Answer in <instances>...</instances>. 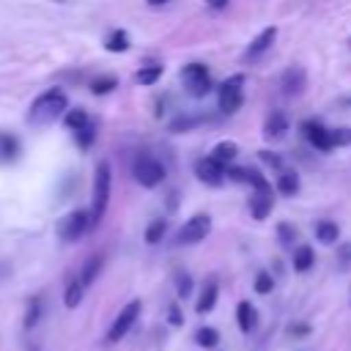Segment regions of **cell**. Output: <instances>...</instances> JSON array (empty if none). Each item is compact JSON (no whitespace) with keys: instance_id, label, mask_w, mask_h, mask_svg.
<instances>
[{"instance_id":"19","label":"cell","mask_w":351,"mask_h":351,"mask_svg":"<svg viewBox=\"0 0 351 351\" xmlns=\"http://www.w3.org/2000/svg\"><path fill=\"white\" fill-rule=\"evenodd\" d=\"M101 263H104V258H101V255H90V258L85 261V266L80 269L77 280H80V282L88 288V285H90V282L99 277V271H101Z\"/></svg>"},{"instance_id":"6","label":"cell","mask_w":351,"mask_h":351,"mask_svg":"<svg viewBox=\"0 0 351 351\" xmlns=\"http://www.w3.org/2000/svg\"><path fill=\"white\" fill-rule=\"evenodd\" d=\"M181 85L186 88L189 96L200 99V96H206L211 90V74H208V69L203 63H186L181 69Z\"/></svg>"},{"instance_id":"20","label":"cell","mask_w":351,"mask_h":351,"mask_svg":"<svg viewBox=\"0 0 351 351\" xmlns=\"http://www.w3.org/2000/svg\"><path fill=\"white\" fill-rule=\"evenodd\" d=\"M255 321H258L255 307H252L250 302H239V307H236V324H239V329H241V332H252Z\"/></svg>"},{"instance_id":"7","label":"cell","mask_w":351,"mask_h":351,"mask_svg":"<svg viewBox=\"0 0 351 351\" xmlns=\"http://www.w3.org/2000/svg\"><path fill=\"white\" fill-rule=\"evenodd\" d=\"M208 233H211V217H208V214H195V217H189V219L181 225L176 241H178V244H197V241H203Z\"/></svg>"},{"instance_id":"27","label":"cell","mask_w":351,"mask_h":351,"mask_svg":"<svg viewBox=\"0 0 351 351\" xmlns=\"http://www.w3.org/2000/svg\"><path fill=\"white\" fill-rule=\"evenodd\" d=\"M82 293H85V285L74 277L69 285H66V293H63V304L66 307H77L80 302H82Z\"/></svg>"},{"instance_id":"40","label":"cell","mask_w":351,"mask_h":351,"mask_svg":"<svg viewBox=\"0 0 351 351\" xmlns=\"http://www.w3.org/2000/svg\"><path fill=\"white\" fill-rule=\"evenodd\" d=\"M148 5H165V3H170V0H145Z\"/></svg>"},{"instance_id":"28","label":"cell","mask_w":351,"mask_h":351,"mask_svg":"<svg viewBox=\"0 0 351 351\" xmlns=\"http://www.w3.org/2000/svg\"><path fill=\"white\" fill-rule=\"evenodd\" d=\"M159 77H162V66H159V63H145V66H140V71H137V82H140V85H154Z\"/></svg>"},{"instance_id":"1","label":"cell","mask_w":351,"mask_h":351,"mask_svg":"<svg viewBox=\"0 0 351 351\" xmlns=\"http://www.w3.org/2000/svg\"><path fill=\"white\" fill-rule=\"evenodd\" d=\"M69 110V93L63 88H47L44 93H38L30 107H27V123L33 126H47L52 121H58L63 112Z\"/></svg>"},{"instance_id":"15","label":"cell","mask_w":351,"mask_h":351,"mask_svg":"<svg viewBox=\"0 0 351 351\" xmlns=\"http://www.w3.org/2000/svg\"><path fill=\"white\" fill-rule=\"evenodd\" d=\"M277 192L285 195V197H293L299 192V173L291 170V167L277 170Z\"/></svg>"},{"instance_id":"37","label":"cell","mask_w":351,"mask_h":351,"mask_svg":"<svg viewBox=\"0 0 351 351\" xmlns=\"http://www.w3.org/2000/svg\"><path fill=\"white\" fill-rule=\"evenodd\" d=\"M167 321H170L173 326H181V324H184V315H181V310H178L176 304H170V310H167Z\"/></svg>"},{"instance_id":"11","label":"cell","mask_w":351,"mask_h":351,"mask_svg":"<svg viewBox=\"0 0 351 351\" xmlns=\"http://www.w3.org/2000/svg\"><path fill=\"white\" fill-rule=\"evenodd\" d=\"M307 85V77H304V69L302 66H288L282 74H280V90L285 96H299Z\"/></svg>"},{"instance_id":"33","label":"cell","mask_w":351,"mask_h":351,"mask_svg":"<svg viewBox=\"0 0 351 351\" xmlns=\"http://www.w3.org/2000/svg\"><path fill=\"white\" fill-rule=\"evenodd\" d=\"M277 236H280L282 244H291V241L296 239V228H293L291 222H280V225H277Z\"/></svg>"},{"instance_id":"22","label":"cell","mask_w":351,"mask_h":351,"mask_svg":"<svg viewBox=\"0 0 351 351\" xmlns=\"http://www.w3.org/2000/svg\"><path fill=\"white\" fill-rule=\"evenodd\" d=\"M112 88H118V77H115V74H99V77L90 80V93H93V96H104V93H110Z\"/></svg>"},{"instance_id":"38","label":"cell","mask_w":351,"mask_h":351,"mask_svg":"<svg viewBox=\"0 0 351 351\" xmlns=\"http://www.w3.org/2000/svg\"><path fill=\"white\" fill-rule=\"evenodd\" d=\"M348 261H351V244H343V247H340V263L346 266Z\"/></svg>"},{"instance_id":"24","label":"cell","mask_w":351,"mask_h":351,"mask_svg":"<svg viewBox=\"0 0 351 351\" xmlns=\"http://www.w3.org/2000/svg\"><path fill=\"white\" fill-rule=\"evenodd\" d=\"M313 261H315L313 247L302 244V247H296V250H293V269H296L299 274H302V271H307V269L313 266Z\"/></svg>"},{"instance_id":"10","label":"cell","mask_w":351,"mask_h":351,"mask_svg":"<svg viewBox=\"0 0 351 351\" xmlns=\"http://www.w3.org/2000/svg\"><path fill=\"white\" fill-rule=\"evenodd\" d=\"M195 176L206 184V186H219L225 181V165H219L211 156H203L195 162Z\"/></svg>"},{"instance_id":"41","label":"cell","mask_w":351,"mask_h":351,"mask_svg":"<svg viewBox=\"0 0 351 351\" xmlns=\"http://www.w3.org/2000/svg\"><path fill=\"white\" fill-rule=\"evenodd\" d=\"M343 104H346V107H351V96H348V99H343Z\"/></svg>"},{"instance_id":"29","label":"cell","mask_w":351,"mask_h":351,"mask_svg":"<svg viewBox=\"0 0 351 351\" xmlns=\"http://www.w3.org/2000/svg\"><path fill=\"white\" fill-rule=\"evenodd\" d=\"M195 340H197L203 348H214V346L219 343V332H217L214 326H200V329L195 332Z\"/></svg>"},{"instance_id":"21","label":"cell","mask_w":351,"mask_h":351,"mask_svg":"<svg viewBox=\"0 0 351 351\" xmlns=\"http://www.w3.org/2000/svg\"><path fill=\"white\" fill-rule=\"evenodd\" d=\"M315 239H318L321 244H335V241L340 239V228H337V222H332V219H321V222L315 225Z\"/></svg>"},{"instance_id":"23","label":"cell","mask_w":351,"mask_h":351,"mask_svg":"<svg viewBox=\"0 0 351 351\" xmlns=\"http://www.w3.org/2000/svg\"><path fill=\"white\" fill-rule=\"evenodd\" d=\"M88 121H90V115H88L82 107H74V110H66V112H63V123H66V129H69V132L82 129Z\"/></svg>"},{"instance_id":"31","label":"cell","mask_w":351,"mask_h":351,"mask_svg":"<svg viewBox=\"0 0 351 351\" xmlns=\"http://www.w3.org/2000/svg\"><path fill=\"white\" fill-rule=\"evenodd\" d=\"M271 288H274L271 274H269V271H261V274L255 277V293H271Z\"/></svg>"},{"instance_id":"8","label":"cell","mask_w":351,"mask_h":351,"mask_svg":"<svg viewBox=\"0 0 351 351\" xmlns=\"http://www.w3.org/2000/svg\"><path fill=\"white\" fill-rule=\"evenodd\" d=\"M140 307H143V304H140V299H132L129 304H123V307H121V313L115 315L112 326L107 329V340H110V343H118V340H121V337L134 326V321H137V315H140Z\"/></svg>"},{"instance_id":"32","label":"cell","mask_w":351,"mask_h":351,"mask_svg":"<svg viewBox=\"0 0 351 351\" xmlns=\"http://www.w3.org/2000/svg\"><path fill=\"white\" fill-rule=\"evenodd\" d=\"M38 315H41V299H33L30 307H27V315H25V326H36L38 324Z\"/></svg>"},{"instance_id":"16","label":"cell","mask_w":351,"mask_h":351,"mask_svg":"<svg viewBox=\"0 0 351 351\" xmlns=\"http://www.w3.org/2000/svg\"><path fill=\"white\" fill-rule=\"evenodd\" d=\"M217 293H219L217 280H214V277H208V280H206V285H203V291L197 293V304H195V310H197V313H211V307L217 304Z\"/></svg>"},{"instance_id":"36","label":"cell","mask_w":351,"mask_h":351,"mask_svg":"<svg viewBox=\"0 0 351 351\" xmlns=\"http://www.w3.org/2000/svg\"><path fill=\"white\" fill-rule=\"evenodd\" d=\"M189 293H192V280H189V274H178V296L186 299Z\"/></svg>"},{"instance_id":"14","label":"cell","mask_w":351,"mask_h":351,"mask_svg":"<svg viewBox=\"0 0 351 351\" xmlns=\"http://www.w3.org/2000/svg\"><path fill=\"white\" fill-rule=\"evenodd\" d=\"M285 132H288V118H285V112H282V110H271L269 118H266V123H263V134H266L269 140H282Z\"/></svg>"},{"instance_id":"35","label":"cell","mask_w":351,"mask_h":351,"mask_svg":"<svg viewBox=\"0 0 351 351\" xmlns=\"http://www.w3.org/2000/svg\"><path fill=\"white\" fill-rule=\"evenodd\" d=\"M261 159H263L269 167H274V170H282V159H280L274 151H261Z\"/></svg>"},{"instance_id":"2","label":"cell","mask_w":351,"mask_h":351,"mask_svg":"<svg viewBox=\"0 0 351 351\" xmlns=\"http://www.w3.org/2000/svg\"><path fill=\"white\" fill-rule=\"evenodd\" d=\"M110 186H112V173H110V165L107 162H99L96 165V173H93V200H90V228L101 222L104 211H107V203H110Z\"/></svg>"},{"instance_id":"4","label":"cell","mask_w":351,"mask_h":351,"mask_svg":"<svg viewBox=\"0 0 351 351\" xmlns=\"http://www.w3.org/2000/svg\"><path fill=\"white\" fill-rule=\"evenodd\" d=\"M132 176L140 186L145 189H154L165 181V165L156 159V156H148V154H140L134 162H132Z\"/></svg>"},{"instance_id":"39","label":"cell","mask_w":351,"mask_h":351,"mask_svg":"<svg viewBox=\"0 0 351 351\" xmlns=\"http://www.w3.org/2000/svg\"><path fill=\"white\" fill-rule=\"evenodd\" d=\"M206 5H211V8H225L228 5V0H203Z\"/></svg>"},{"instance_id":"25","label":"cell","mask_w":351,"mask_h":351,"mask_svg":"<svg viewBox=\"0 0 351 351\" xmlns=\"http://www.w3.org/2000/svg\"><path fill=\"white\" fill-rule=\"evenodd\" d=\"M71 134H74V143H77L82 151H88V148L93 145V140H96V123L88 121L82 129H77V132H71Z\"/></svg>"},{"instance_id":"9","label":"cell","mask_w":351,"mask_h":351,"mask_svg":"<svg viewBox=\"0 0 351 351\" xmlns=\"http://www.w3.org/2000/svg\"><path fill=\"white\" fill-rule=\"evenodd\" d=\"M302 134H304V140L313 145V148H318V151H332L335 145H332V129H326L321 121H304L302 123Z\"/></svg>"},{"instance_id":"17","label":"cell","mask_w":351,"mask_h":351,"mask_svg":"<svg viewBox=\"0 0 351 351\" xmlns=\"http://www.w3.org/2000/svg\"><path fill=\"white\" fill-rule=\"evenodd\" d=\"M19 156V140L8 132H0V165H11Z\"/></svg>"},{"instance_id":"12","label":"cell","mask_w":351,"mask_h":351,"mask_svg":"<svg viewBox=\"0 0 351 351\" xmlns=\"http://www.w3.org/2000/svg\"><path fill=\"white\" fill-rule=\"evenodd\" d=\"M274 208V192L271 186H263V189H252V197H250V214L255 219H266Z\"/></svg>"},{"instance_id":"3","label":"cell","mask_w":351,"mask_h":351,"mask_svg":"<svg viewBox=\"0 0 351 351\" xmlns=\"http://www.w3.org/2000/svg\"><path fill=\"white\" fill-rule=\"evenodd\" d=\"M244 101V77L241 74H230L219 82L217 88V104L225 115H233Z\"/></svg>"},{"instance_id":"42","label":"cell","mask_w":351,"mask_h":351,"mask_svg":"<svg viewBox=\"0 0 351 351\" xmlns=\"http://www.w3.org/2000/svg\"><path fill=\"white\" fill-rule=\"evenodd\" d=\"M55 3H63V0H55Z\"/></svg>"},{"instance_id":"26","label":"cell","mask_w":351,"mask_h":351,"mask_svg":"<svg viewBox=\"0 0 351 351\" xmlns=\"http://www.w3.org/2000/svg\"><path fill=\"white\" fill-rule=\"evenodd\" d=\"M104 49H107V52H126V49H129V36H126V30H112V33L107 36V41H104Z\"/></svg>"},{"instance_id":"18","label":"cell","mask_w":351,"mask_h":351,"mask_svg":"<svg viewBox=\"0 0 351 351\" xmlns=\"http://www.w3.org/2000/svg\"><path fill=\"white\" fill-rule=\"evenodd\" d=\"M236 154H239V145L233 143V140H219L214 148H211V159H217L219 165H230L233 159H236Z\"/></svg>"},{"instance_id":"34","label":"cell","mask_w":351,"mask_h":351,"mask_svg":"<svg viewBox=\"0 0 351 351\" xmlns=\"http://www.w3.org/2000/svg\"><path fill=\"white\" fill-rule=\"evenodd\" d=\"M351 143V129H332V145H348Z\"/></svg>"},{"instance_id":"13","label":"cell","mask_w":351,"mask_h":351,"mask_svg":"<svg viewBox=\"0 0 351 351\" xmlns=\"http://www.w3.org/2000/svg\"><path fill=\"white\" fill-rule=\"evenodd\" d=\"M274 38H277V27H263V30L247 44V49H244V60H255V58H261V55L274 44Z\"/></svg>"},{"instance_id":"5","label":"cell","mask_w":351,"mask_h":351,"mask_svg":"<svg viewBox=\"0 0 351 351\" xmlns=\"http://www.w3.org/2000/svg\"><path fill=\"white\" fill-rule=\"evenodd\" d=\"M55 230L63 241H77L80 236H85L90 230V214L85 208H74V211H69L66 217L58 219Z\"/></svg>"},{"instance_id":"30","label":"cell","mask_w":351,"mask_h":351,"mask_svg":"<svg viewBox=\"0 0 351 351\" xmlns=\"http://www.w3.org/2000/svg\"><path fill=\"white\" fill-rule=\"evenodd\" d=\"M165 230H167V222H165V219H154V222L145 228V241H148V244H159L162 236H165Z\"/></svg>"}]
</instances>
